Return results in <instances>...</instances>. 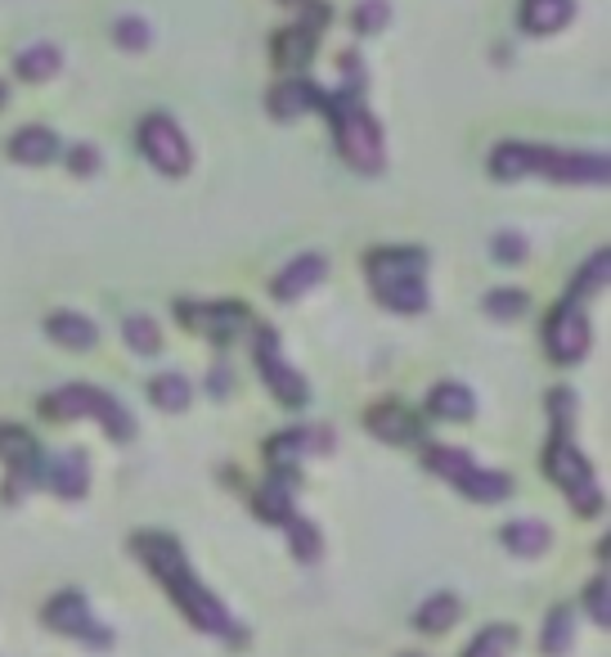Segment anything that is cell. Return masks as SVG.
<instances>
[{
	"label": "cell",
	"mask_w": 611,
	"mask_h": 657,
	"mask_svg": "<svg viewBox=\"0 0 611 657\" xmlns=\"http://www.w3.org/2000/svg\"><path fill=\"white\" fill-rule=\"evenodd\" d=\"M136 550H140V559L167 581L171 599L185 608V617H189L198 630L238 639V621L216 604V595H207V590L198 586V577L189 572V563H185V555H180L176 540H167V536H136Z\"/></svg>",
	"instance_id": "cell-1"
},
{
	"label": "cell",
	"mask_w": 611,
	"mask_h": 657,
	"mask_svg": "<svg viewBox=\"0 0 611 657\" xmlns=\"http://www.w3.org/2000/svg\"><path fill=\"white\" fill-rule=\"evenodd\" d=\"M315 108H324V114L333 118V136H337V149L351 167L359 171H378L383 167V131L378 122L359 108V95L342 90V95H319Z\"/></svg>",
	"instance_id": "cell-2"
},
{
	"label": "cell",
	"mask_w": 611,
	"mask_h": 657,
	"mask_svg": "<svg viewBox=\"0 0 611 657\" xmlns=\"http://www.w3.org/2000/svg\"><path fill=\"white\" fill-rule=\"evenodd\" d=\"M423 464L432 473H441L445 482H454L463 496L481 500V504H495V500H509L513 496V478L509 473H491V469H476L459 447H432L423 455Z\"/></svg>",
	"instance_id": "cell-3"
},
{
	"label": "cell",
	"mask_w": 611,
	"mask_h": 657,
	"mask_svg": "<svg viewBox=\"0 0 611 657\" xmlns=\"http://www.w3.org/2000/svg\"><path fill=\"white\" fill-rule=\"evenodd\" d=\"M544 469H549V478L566 491V500L580 509V513H598L602 509V491H598V478H593V469H589V460L566 442V432H558L553 442H549V451H544Z\"/></svg>",
	"instance_id": "cell-4"
},
{
	"label": "cell",
	"mask_w": 611,
	"mask_h": 657,
	"mask_svg": "<svg viewBox=\"0 0 611 657\" xmlns=\"http://www.w3.org/2000/svg\"><path fill=\"white\" fill-rule=\"evenodd\" d=\"M140 149L162 176H185L189 171V140L167 114H149L140 122Z\"/></svg>",
	"instance_id": "cell-5"
},
{
	"label": "cell",
	"mask_w": 611,
	"mask_h": 657,
	"mask_svg": "<svg viewBox=\"0 0 611 657\" xmlns=\"http://www.w3.org/2000/svg\"><path fill=\"white\" fill-rule=\"evenodd\" d=\"M544 347H549V356L558 361V365H571V361H580L584 352H589V315H584V306L571 297V302H562L553 315H549V324H544Z\"/></svg>",
	"instance_id": "cell-6"
},
{
	"label": "cell",
	"mask_w": 611,
	"mask_h": 657,
	"mask_svg": "<svg viewBox=\"0 0 611 657\" xmlns=\"http://www.w3.org/2000/svg\"><path fill=\"white\" fill-rule=\"evenodd\" d=\"M253 361H257V370H262V379H266V388L284 401V405H306V383H302V374L279 356V339L270 334V329H262V334L253 339Z\"/></svg>",
	"instance_id": "cell-7"
},
{
	"label": "cell",
	"mask_w": 611,
	"mask_h": 657,
	"mask_svg": "<svg viewBox=\"0 0 611 657\" xmlns=\"http://www.w3.org/2000/svg\"><path fill=\"white\" fill-rule=\"evenodd\" d=\"M46 626L59 630V635H77V639H86V644H95V648L112 644V630H104V626L90 617V604H86L81 590L55 595V599L46 604Z\"/></svg>",
	"instance_id": "cell-8"
},
{
	"label": "cell",
	"mask_w": 611,
	"mask_h": 657,
	"mask_svg": "<svg viewBox=\"0 0 611 657\" xmlns=\"http://www.w3.org/2000/svg\"><path fill=\"white\" fill-rule=\"evenodd\" d=\"M535 171L553 180H584V185H607L611 163L602 154H558V149H535Z\"/></svg>",
	"instance_id": "cell-9"
},
{
	"label": "cell",
	"mask_w": 611,
	"mask_h": 657,
	"mask_svg": "<svg viewBox=\"0 0 611 657\" xmlns=\"http://www.w3.org/2000/svg\"><path fill=\"white\" fill-rule=\"evenodd\" d=\"M176 320H185V324H194V329H207L211 339H220V343H229V329H238V324H248V315H243V306H203V302H176Z\"/></svg>",
	"instance_id": "cell-10"
},
{
	"label": "cell",
	"mask_w": 611,
	"mask_h": 657,
	"mask_svg": "<svg viewBox=\"0 0 611 657\" xmlns=\"http://www.w3.org/2000/svg\"><path fill=\"white\" fill-rule=\"evenodd\" d=\"M374 280V288H378V297H383V306H392V311H423L427 306V288H423V275H414V271H396V275H369Z\"/></svg>",
	"instance_id": "cell-11"
},
{
	"label": "cell",
	"mask_w": 611,
	"mask_h": 657,
	"mask_svg": "<svg viewBox=\"0 0 611 657\" xmlns=\"http://www.w3.org/2000/svg\"><path fill=\"white\" fill-rule=\"evenodd\" d=\"M324 271H328V262L319 257V253H306V257H297V262H288L279 275H275V284H270V293L279 297V302H293V297H302V293H311L319 280H324Z\"/></svg>",
	"instance_id": "cell-12"
},
{
	"label": "cell",
	"mask_w": 611,
	"mask_h": 657,
	"mask_svg": "<svg viewBox=\"0 0 611 657\" xmlns=\"http://www.w3.org/2000/svg\"><path fill=\"white\" fill-rule=\"evenodd\" d=\"M0 455H6L14 464V482H32L41 478V447L32 442V437L23 428H0Z\"/></svg>",
	"instance_id": "cell-13"
},
{
	"label": "cell",
	"mask_w": 611,
	"mask_h": 657,
	"mask_svg": "<svg viewBox=\"0 0 611 657\" xmlns=\"http://www.w3.org/2000/svg\"><path fill=\"white\" fill-rule=\"evenodd\" d=\"M575 19V0H522V28L531 37L562 32Z\"/></svg>",
	"instance_id": "cell-14"
},
{
	"label": "cell",
	"mask_w": 611,
	"mask_h": 657,
	"mask_svg": "<svg viewBox=\"0 0 611 657\" xmlns=\"http://www.w3.org/2000/svg\"><path fill=\"white\" fill-rule=\"evenodd\" d=\"M46 482H50V487H55V496H63V500L86 496V482H90L86 455H81V451H63V455H55V460H50V469H46Z\"/></svg>",
	"instance_id": "cell-15"
},
{
	"label": "cell",
	"mask_w": 611,
	"mask_h": 657,
	"mask_svg": "<svg viewBox=\"0 0 611 657\" xmlns=\"http://www.w3.org/2000/svg\"><path fill=\"white\" fill-rule=\"evenodd\" d=\"M46 334L59 343V347H72V352H90L95 347V324L86 320V315H77V311H55L50 320H46Z\"/></svg>",
	"instance_id": "cell-16"
},
{
	"label": "cell",
	"mask_w": 611,
	"mask_h": 657,
	"mask_svg": "<svg viewBox=\"0 0 611 657\" xmlns=\"http://www.w3.org/2000/svg\"><path fill=\"white\" fill-rule=\"evenodd\" d=\"M59 154V136L50 127H23L14 140H10V158L23 163V167H41Z\"/></svg>",
	"instance_id": "cell-17"
},
{
	"label": "cell",
	"mask_w": 611,
	"mask_h": 657,
	"mask_svg": "<svg viewBox=\"0 0 611 657\" xmlns=\"http://www.w3.org/2000/svg\"><path fill=\"white\" fill-rule=\"evenodd\" d=\"M500 540L509 545V550L518 555V559H540L544 550H549V527L544 522H535V518H518V522H509L504 531H500Z\"/></svg>",
	"instance_id": "cell-18"
},
{
	"label": "cell",
	"mask_w": 611,
	"mask_h": 657,
	"mask_svg": "<svg viewBox=\"0 0 611 657\" xmlns=\"http://www.w3.org/2000/svg\"><path fill=\"white\" fill-rule=\"evenodd\" d=\"M369 432L383 437V442H418V437H423L418 419L410 410H401V405H378L369 414Z\"/></svg>",
	"instance_id": "cell-19"
},
{
	"label": "cell",
	"mask_w": 611,
	"mask_h": 657,
	"mask_svg": "<svg viewBox=\"0 0 611 657\" xmlns=\"http://www.w3.org/2000/svg\"><path fill=\"white\" fill-rule=\"evenodd\" d=\"M99 401H104V392H99V388L72 383V388L50 392V396H46V410H50L55 419H81V414H95V410H99Z\"/></svg>",
	"instance_id": "cell-20"
},
{
	"label": "cell",
	"mask_w": 611,
	"mask_h": 657,
	"mask_svg": "<svg viewBox=\"0 0 611 657\" xmlns=\"http://www.w3.org/2000/svg\"><path fill=\"white\" fill-rule=\"evenodd\" d=\"M427 405H432V414L445 419V423H463V419L476 414V396H472L467 388H459V383H441V388H432Z\"/></svg>",
	"instance_id": "cell-21"
},
{
	"label": "cell",
	"mask_w": 611,
	"mask_h": 657,
	"mask_svg": "<svg viewBox=\"0 0 611 657\" xmlns=\"http://www.w3.org/2000/svg\"><path fill=\"white\" fill-rule=\"evenodd\" d=\"M315 99H319V90L311 86V81H284V86H275L270 90V114L275 118H302L306 108H315Z\"/></svg>",
	"instance_id": "cell-22"
},
{
	"label": "cell",
	"mask_w": 611,
	"mask_h": 657,
	"mask_svg": "<svg viewBox=\"0 0 611 657\" xmlns=\"http://www.w3.org/2000/svg\"><path fill=\"white\" fill-rule=\"evenodd\" d=\"M59 50L50 46V41H37V46H28V50H19V59H14V72L23 77V81H50L55 72H59Z\"/></svg>",
	"instance_id": "cell-23"
},
{
	"label": "cell",
	"mask_w": 611,
	"mask_h": 657,
	"mask_svg": "<svg viewBox=\"0 0 611 657\" xmlns=\"http://www.w3.org/2000/svg\"><path fill=\"white\" fill-rule=\"evenodd\" d=\"M491 171L500 180H522L535 171V145H500L491 154Z\"/></svg>",
	"instance_id": "cell-24"
},
{
	"label": "cell",
	"mask_w": 611,
	"mask_h": 657,
	"mask_svg": "<svg viewBox=\"0 0 611 657\" xmlns=\"http://www.w3.org/2000/svg\"><path fill=\"white\" fill-rule=\"evenodd\" d=\"M189 396H194V388L185 383V374H158L154 383H149V401L158 405V410H167V414H176V410H185L189 405Z\"/></svg>",
	"instance_id": "cell-25"
},
{
	"label": "cell",
	"mask_w": 611,
	"mask_h": 657,
	"mask_svg": "<svg viewBox=\"0 0 611 657\" xmlns=\"http://www.w3.org/2000/svg\"><path fill=\"white\" fill-rule=\"evenodd\" d=\"M454 621H459V599H454L450 590H436V595L418 608V617H414V626H418V630H436V635H441V630H450Z\"/></svg>",
	"instance_id": "cell-26"
},
{
	"label": "cell",
	"mask_w": 611,
	"mask_h": 657,
	"mask_svg": "<svg viewBox=\"0 0 611 657\" xmlns=\"http://www.w3.org/2000/svg\"><path fill=\"white\" fill-rule=\"evenodd\" d=\"M311 50H315V28H288L279 41H275V59L284 63V68H306V59H311Z\"/></svg>",
	"instance_id": "cell-27"
},
{
	"label": "cell",
	"mask_w": 611,
	"mask_h": 657,
	"mask_svg": "<svg viewBox=\"0 0 611 657\" xmlns=\"http://www.w3.org/2000/svg\"><path fill=\"white\" fill-rule=\"evenodd\" d=\"M284 527H288V540H293V555H297L302 563H315V559L324 555V540H319V531H315V522H311V518L293 513Z\"/></svg>",
	"instance_id": "cell-28"
},
{
	"label": "cell",
	"mask_w": 611,
	"mask_h": 657,
	"mask_svg": "<svg viewBox=\"0 0 611 657\" xmlns=\"http://www.w3.org/2000/svg\"><path fill=\"white\" fill-rule=\"evenodd\" d=\"M121 334H127V347L140 352V356H158L162 352V334H158V324L149 315H127Z\"/></svg>",
	"instance_id": "cell-29"
},
{
	"label": "cell",
	"mask_w": 611,
	"mask_h": 657,
	"mask_svg": "<svg viewBox=\"0 0 611 657\" xmlns=\"http://www.w3.org/2000/svg\"><path fill=\"white\" fill-rule=\"evenodd\" d=\"M423 253L418 248H383V253H374L369 257V275H396V271H414V275H423Z\"/></svg>",
	"instance_id": "cell-30"
},
{
	"label": "cell",
	"mask_w": 611,
	"mask_h": 657,
	"mask_svg": "<svg viewBox=\"0 0 611 657\" xmlns=\"http://www.w3.org/2000/svg\"><path fill=\"white\" fill-rule=\"evenodd\" d=\"M95 419L104 423V432L112 437V442H131V437H136V419H131L127 410H121V401H117V396H108V392H104V401H99Z\"/></svg>",
	"instance_id": "cell-31"
},
{
	"label": "cell",
	"mask_w": 611,
	"mask_h": 657,
	"mask_svg": "<svg viewBox=\"0 0 611 657\" xmlns=\"http://www.w3.org/2000/svg\"><path fill=\"white\" fill-rule=\"evenodd\" d=\"M575 617H571V608H553L549 612V626H544V635H540V648L549 653V657H562L566 653V644H571V626Z\"/></svg>",
	"instance_id": "cell-32"
},
{
	"label": "cell",
	"mask_w": 611,
	"mask_h": 657,
	"mask_svg": "<svg viewBox=\"0 0 611 657\" xmlns=\"http://www.w3.org/2000/svg\"><path fill=\"white\" fill-rule=\"evenodd\" d=\"M513 644H518V630H509V626H491V630H481V635H476V644H472L463 657H504Z\"/></svg>",
	"instance_id": "cell-33"
},
{
	"label": "cell",
	"mask_w": 611,
	"mask_h": 657,
	"mask_svg": "<svg viewBox=\"0 0 611 657\" xmlns=\"http://www.w3.org/2000/svg\"><path fill=\"white\" fill-rule=\"evenodd\" d=\"M112 41H117L121 50H145V46L154 41V32H149V23H145V19L127 14V19H117V23H112Z\"/></svg>",
	"instance_id": "cell-34"
},
{
	"label": "cell",
	"mask_w": 611,
	"mask_h": 657,
	"mask_svg": "<svg viewBox=\"0 0 611 657\" xmlns=\"http://www.w3.org/2000/svg\"><path fill=\"white\" fill-rule=\"evenodd\" d=\"M522 311H526L522 288H495L491 297H485V315H495V320H518Z\"/></svg>",
	"instance_id": "cell-35"
},
{
	"label": "cell",
	"mask_w": 611,
	"mask_h": 657,
	"mask_svg": "<svg viewBox=\"0 0 611 657\" xmlns=\"http://www.w3.org/2000/svg\"><path fill=\"white\" fill-rule=\"evenodd\" d=\"M387 0H359L355 6V32H383L387 28Z\"/></svg>",
	"instance_id": "cell-36"
},
{
	"label": "cell",
	"mask_w": 611,
	"mask_h": 657,
	"mask_svg": "<svg viewBox=\"0 0 611 657\" xmlns=\"http://www.w3.org/2000/svg\"><path fill=\"white\" fill-rule=\"evenodd\" d=\"M607 275H611V253H593L589 266H584V275H580V284H575V297L598 293V288L607 284Z\"/></svg>",
	"instance_id": "cell-37"
},
{
	"label": "cell",
	"mask_w": 611,
	"mask_h": 657,
	"mask_svg": "<svg viewBox=\"0 0 611 657\" xmlns=\"http://www.w3.org/2000/svg\"><path fill=\"white\" fill-rule=\"evenodd\" d=\"M491 253H495L504 266H522V262H526V239H522V235H513V231H504V235H495Z\"/></svg>",
	"instance_id": "cell-38"
},
{
	"label": "cell",
	"mask_w": 611,
	"mask_h": 657,
	"mask_svg": "<svg viewBox=\"0 0 611 657\" xmlns=\"http://www.w3.org/2000/svg\"><path fill=\"white\" fill-rule=\"evenodd\" d=\"M68 167H72L77 176H95V167H99V154H95L90 145H72V154H68Z\"/></svg>",
	"instance_id": "cell-39"
},
{
	"label": "cell",
	"mask_w": 611,
	"mask_h": 657,
	"mask_svg": "<svg viewBox=\"0 0 611 657\" xmlns=\"http://www.w3.org/2000/svg\"><path fill=\"white\" fill-rule=\"evenodd\" d=\"M589 612L598 626H611V612H607V581H593L589 586Z\"/></svg>",
	"instance_id": "cell-40"
},
{
	"label": "cell",
	"mask_w": 611,
	"mask_h": 657,
	"mask_svg": "<svg viewBox=\"0 0 611 657\" xmlns=\"http://www.w3.org/2000/svg\"><path fill=\"white\" fill-rule=\"evenodd\" d=\"M207 388H211V396H216V392L225 396V392H229V370H211V379H207Z\"/></svg>",
	"instance_id": "cell-41"
},
{
	"label": "cell",
	"mask_w": 611,
	"mask_h": 657,
	"mask_svg": "<svg viewBox=\"0 0 611 657\" xmlns=\"http://www.w3.org/2000/svg\"><path fill=\"white\" fill-rule=\"evenodd\" d=\"M0 104H6V86H0Z\"/></svg>",
	"instance_id": "cell-42"
}]
</instances>
